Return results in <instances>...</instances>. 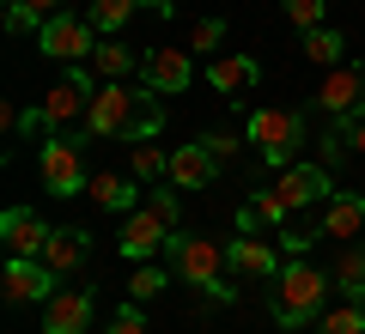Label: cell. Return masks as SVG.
Segmentation results:
<instances>
[{"mask_svg": "<svg viewBox=\"0 0 365 334\" xmlns=\"http://www.w3.org/2000/svg\"><path fill=\"white\" fill-rule=\"evenodd\" d=\"M86 194L98 207H110V213H134V207H140V177H110V170H98V177L86 182Z\"/></svg>", "mask_w": 365, "mask_h": 334, "instance_id": "19", "label": "cell"}, {"mask_svg": "<svg viewBox=\"0 0 365 334\" xmlns=\"http://www.w3.org/2000/svg\"><path fill=\"white\" fill-rule=\"evenodd\" d=\"M37 170H43V189L61 194V201H73V194H86V158H79V140H67V134H49L37 152Z\"/></svg>", "mask_w": 365, "mask_h": 334, "instance_id": "7", "label": "cell"}, {"mask_svg": "<svg viewBox=\"0 0 365 334\" xmlns=\"http://www.w3.org/2000/svg\"><path fill=\"white\" fill-rule=\"evenodd\" d=\"M86 322H91V292L43 298V334H86Z\"/></svg>", "mask_w": 365, "mask_h": 334, "instance_id": "17", "label": "cell"}, {"mask_svg": "<svg viewBox=\"0 0 365 334\" xmlns=\"http://www.w3.org/2000/svg\"><path fill=\"white\" fill-rule=\"evenodd\" d=\"M347 146H353V152H359V158H365V122H359V128H353V134H347Z\"/></svg>", "mask_w": 365, "mask_h": 334, "instance_id": "34", "label": "cell"}, {"mask_svg": "<svg viewBox=\"0 0 365 334\" xmlns=\"http://www.w3.org/2000/svg\"><path fill=\"white\" fill-rule=\"evenodd\" d=\"M329 280H335V292H347L353 304H365V244H341Z\"/></svg>", "mask_w": 365, "mask_h": 334, "instance_id": "21", "label": "cell"}, {"mask_svg": "<svg viewBox=\"0 0 365 334\" xmlns=\"http://www.w3.org/2000/svg\"><path fill=\"white\" fill-rule=\"evenodd\" d=\"M140 91H128L122 79H104L91 91V110H86V140H128L134 116H140Z\"/></svg>", "mask_w": 365, "mask_h": 334, "instance_id": "5", "label": "cell"}, {"mask_svg": "<svg viewBox=\"0 0 365 334\" xmlns=\"http://www.w3.org/2000/svg\"><path fill=\"white\" fill-rule=\"evenodd\" d=\"M86 110H91V91H86V85H73V79L49 85V91H43V103H37L43 134H61L67 122H79V128H86Z\"/></svg>", "mask_w": 365, "mask_h": 334, "instance_id": "12", "label": "cell"}, {"mask_svg": "<svg viewBox=\"0 0 365 334\" xmlns=\"http://www.w3.org/2000/svg\"><path fill=\"white\" fill-rule=\"evenodd\" d=\"M250 140L262 146V158L274 170H287L299 158V146H304V122L292 110H250Z\"/></svg>", "mask_w": 365, "mask_h": 334, "instance_id": "6", "label": "cell"}, {"mask_svg": "<svg viewBox=\"0 0 365 334\" xmlns=\"http://www.w3.org/2000/svg\"><path fill=\"white\" fill-rule=\"evenodd\" d=\"M365 231V194H329L323 219H317V237H329V244H359Z\"/></svg>", "mask_w": 365, "mask_h": 334, "instance_id": "13", "label": "cell"}, {"mask_svg": "<svg viewBox=\"0 0 365 334\" xmlns=\"http://www.w3.org/2000/svg\"><path fill=\"white\" fill-rule=\"evenodd\" d=\"M323 158H329V170H335L341 158H347V140H335V134H329V140H323Z\"/></svg>", "mask_w": 365, "mask_h": 334, "instance_id": "33", "label": "cell"}, {"mask_svg": "<svg viewBox=\"0 0 365 334\" xmlns=\"http://www.w3.org/2000/svg\"><path fill=\"white\" fill-rule=\"evenodd\" d=\"M225 261H232L244 280H268V273H280V249L262 244V237H250V231H237L232 244H225Z\"/></svg>", "mask_w": 365, "mask_h": 334, "instance_id": "15", "label": "cell"}, {"mask_svg": "<svg viewBox=\"0 0 365 334\" xmlns=\"http://www.w3.org/2000/svg\"><path fill=\"white\" fill-rule=\"evenodd\" d=\"M329 286H335V280H329L323 268H311V261H299V256H292L287 268H280V280H274V298H268L274 322H280V328H304L311 316H323Z\"/></svg>", "mask_w": 365, "mask_h": 334, "instance_id": "4", "label": "cell"}, {"mask_svg": "<svg viewBox=\"0 0 365 334\" xmlns=\"http://www.w3.org/2000/svg\"><path fill=\"white\" fill-rule=\"evenodd\" d=\"M128 152H134V177H140V182H158V177H165V170H170V152H158L153 140L128 146Z\"/></svg>", "mask_w": 365, "mask_h": 334, "instance_id": "28", "label": "cell"}, {"mask_svg": "<svg viewBox=\"0 0 365 334\" xmlns=\"http://www.w3.org/2000/svg\"><path fill=\"white\" fill-rule=\"evenodd\" d=\"M220 43H225V19H201V25L195 31H189V55H207V49H220Z\"/></svg>", "mask_w": 365, "mask_h": 334, "instance_id": "30", "label": "cell"}, {"mask_svg": "<svg viewBox=\"0 0 365 334\" xmlns=\"http://www.w3.org/2000/svg\"><path fill=\"white\" fill-rule=\"evenodd\" d=\"M201 146H207V152L220 158V165H225V158L237 152V140H232V134H201Z\"/></svg>", "mask_w": 365, "mask_h": 334, "instance_id": "32", "label": "cell"}, {"mask_svg": "<svg viewBox=\"0 0 365 334\" xmlns=\"http://www.w3.org/2000/svg\"><path fill=\"white\" fill-rule=\"evenodd\" d=\"M61 13V0H6V31H43V19Z\"/></svg>", "mask_w": 365, "mask_h": 334, "instance_id": "24", "label": "cell"}, {"mask_svg": "<svg viewBox=\"0 0 365 334\" xmlns=\"http://www.w3.org/2000/svg\"><path fill=\"white\" fill-rule=\"evenodd\" d=\"M86 67H91L98 79H128V73H134V49H128V43H116V37H104L98 49H91Z\"/></svg>", "mask_w": 365, "mask_h": 334, "instance_id": "23", "label": "cell"}, {"mask_svg": "<svg viewBox=\"0 0 365 334\" xmlns=\"http://www.w3.org/2000/svg\"><path fill=\"white\" fill-rule=\"evenodd\" d=\"M177 194H182V189H153L128 219H122L116 249L128 256V268H134V261H153L158 249L170 244V231H182V201H177Z\"/></svg>", "mask_w": 365, "mask_h": 334, "instance_id": "2", "label": "cell"}, {"mask_svg": "<svg viewBox=\"0 0 365 334\" xmlns=\"http://www.w3.org/2000/svg\"><path fill=\"white\" fill-rule=\"evenodd\" d=\"M304 61H317V67H341V61H347V37H341L335 25L304 31Z\"/></svg>", "mask_w": 365, "mask_h": 334, "instance_id": "22", "label": "cell"}, {"mask_svg": "<svg viewBox=\"0 0 365 334\" xmlns=\"http://www.w3.org/2000/svg\"><path fill=\"white\" fill-rule=\"evenodd\" d=\"M86 256H91V237H86V231H73V225H61V231L49 237V249H43V268L61 280V273L86 268Z\"/></svg>", "mask_w": 365, "mask_h": 334, "instance_id": "18", "label": "cell"}, {"mask_svg": "<svg viewBox=\"0 0 365 334\" xmlns=\"http://www.w3.org/2000/svg\"><path fill=\"white\" fill-rule=\"evenodd\" d=\"M165 261H170V273H177L182 286H195V292H207L213 304H232V280H225V244H213V237H189V231H170V244H165Z\"/></svg>", "mask_w": 365, "mask_h": 334, "instance_id": "3", "label": "cell"}, {"mask_svg": "<svg viewBox=\"0 0 365 334\" xmlns=\"http://www.w3.org/2000/svg\"><path fill=\"white\" fill-rule=\"evenodd\" d=\"M317 103H323V110H329L335 122L365 116V67H359V61L329 67V79H323V91H317Z\"/></svg>", "mask_w": 365, "mask_h": 334, "instance_id": "9", "label": "cell"}, {"mask_svg": "<svg viewBox=\"0 0 365 334\" xmlns=\"http://www.w3.org/2000/svg\"><path fill=\"white\" fill-rule=\"evenodd\" d=\"M207 79H213V91H225V98H237V91H250V85L262 79V67L250 61V55H213Z\"/></svg>", "mask_w": 365, "mask_h": 334, "instance_id": "20", "label": "cell"}, {"mask_svg": "<svg viewBox=\"0 0 365 334\" xmlns=\"http://www.w3.org/2000/svg\"><path fill=\"white\" fill-rule=\"evenodd\" d=\"M49 225H43L31 207H6L0 213V244H6V256H31V261H43V249H49Z\"/></svg>", "mask_w": 365, "mask_h": 334, "instance_id": "11", "label": "cell"}, {"mask_svg": "<svg viewBox=\"0 0 365 334\" xmlns=\"http://www.w3.org/2000/svg\"><path fill=\"white\" fill-rule=\"evenodd\" d=\"M110 334H146V316H140V304H134V298H128V310L110 322Z\"/></svg>", "mask_w": 365, "mask_h": 334, "instance_id": "31", "label": "cell"}, {"mask_svg": "<svg viewBox=\"0 0 365 334\" xmlns=\"http://www.w3.org/2000/svg\"><path fill=\"white\" fill-rule=\"evenodd\" d=\"M0 286H6V298H13V304H31V298H55V273L43 268V261H31V256H6V273H0Z\"/></svg>", "mask_w": 365, "mask_h": 334, "instance_id": "14", "label": "cell"}, {"mask_svg": "<svg viewBox=\"0 0 365 334\" xmlns=\"http://www.w3.org/2000/svg\"><path fill=\"white\" fill-rule=\"evenodd\" d=\"M134 6H146V0H91L86 19H91L98 31H122V25L134 19Z\"/></svg>", "mask_w": 365, "mask_h": 334, "instance_id": "26", "label": "cell"}, {"mask_svg": "<svg viewBox=\"0 0 365 334\" xmlns=\"http://www.w3.org/2000/svg\"><path fill=\"white\" fill-rule=\"evenodd\" d=\"M37 49L55 55V61H91V49H98V25H91V19H73V13H55V19H43Z\"/></svg>", "mask_w": 365, "mask_h": 334, "instance_id": "8", "label": "cell"}, {"mask_svg": "<svg viewBox=\"0 0 365 334\" xmlns=\"http://www.w3.org/2000/svg\"><path fill=\"white\" fill-rule=\"evenodd\" d=\"M165 177H170V189H207V182L220 177V158H213L201 140H195V146H177Z\"/></svg>", "mask_w": 365, "mask_h": 334, "instance_id": "16", "label": "cell"}, {"mask_svg": "<svg viewBox=\"0 0 365 334\" xmlns=\"http://www.w3.org/2000/svg\"><path fill=\"white\" fill-rule=\"evenodd\" d=\"M165 286H170V268H153V261H134V273H128V298H134V304L158 298Z\"/></svg>", "mask_w": 365, "mask_h": 334, "instance_id": "25", "label": "cell"}, {"mask_svg": "<svg viewBox=\"0 0 365 334\" xmlns=\"http://www.w3.org/2000/svg\"><path fill=\"white\" fill-rule=\"evenodd\" d=\"M189 79H195V55H189V49H153L140 61V85H153L158 98L189 91Z\"/></svg>", "mask_w": 365, "mask_h": 334, "instance_id": "10", "label": "cell"}, {"mask_svg": "<svg viewBox=\"0 0 365 334\" xmlns=\"http://www.w3.org/2000/svg\"><path fill=\"white\" fill-rule=\"evenodd\" d=\"M287 19H292L299 31H317V25L329 19V0H287Z\"/></svg>", "mask_w": 365, "mask_h": 334, "instance_id": "29", "label": "cell"}, {"mask_svg": "<svg viewBox=\"0 0 365 334\" xmlns=\"http://www.w3.org/2000/svg\"><path fill=\"white\" fill-rule=\"evenodd\" d=\"M317 334H365V304H335V310H323V322H317Z\"/></svg>", "mask_w": 365, "mask_h": 334, "instance_id": "27", "label": "cell"}, {"mask_svg": "<svg viewBox=\"0 0 365 334\" xmlns=\"http://www.w3.org/2000/svg\"><path fill=\"white\" fill-rule=\"evenodd\" d=\"M323 194H329V165H287L274 189H262L256 201H244V213H237V231H256V225H280V219H292L299 207L323 201Z\"/></svg>", "mask_w": 365, "mask_h": 334, "instance_id": "1", "label": "cell"}]
</instances>
